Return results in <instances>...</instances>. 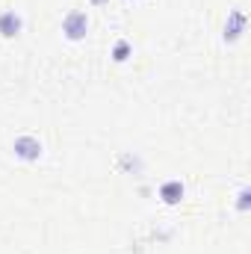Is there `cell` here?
<instances>
[{
	"label": "cell",
	"mask_w": 251,
	"mask_h": 254,
	"mask_svg": "<svg viewBox=\"0 0 251 254\" xmlns=\"http://www.w3.org/2000/svg\"><path fill=\"white\" fill-rule=\"evenodd\" d=\"M63 33L68 42H83L86 33H89V18L86 12H68L63 21Z\"/></svg>",
	"instance_id": "1"
},
{
	"label": "cell",
	"mask_w": 251,
	"mask_h": 254,
	"mask_svg": "<svg viewBox=\"0 0 251 254\" xmlns=\"http://www.w3.org/2000/svg\"><path fill=\"white\" fill-rule=\"evenodd\" d=\"M12 148H15V157L24 160V163H36L42 157V142L33 139V136H18Z\"/></svg>",
	"instance_id": "2"
},
{
	"label": "cell",
	"mask_w": 251,
	"mask_h": 254,
	"mask_svg": "<svg viewBox=\"0 0 251 254\" xmlns=\"http://www.w3.org/2000/svg\"><path fill=\"white\" fill-rule=\"evenodd\" d=\"M246 30V15L243 12H231L228 15V24H225V42H237Z\"/></svg>",
	"instance_id": "3"
},
{
	"label": "cell",
	"mask_w": 251,
	"mask_h": 254,
	"mask_svg": "<svg viewBox=\"0 0 251 254\" xmlns=\"http://www.w3.org/2000/svg\"><path fill=\"white\" fill-rule=\"evenodd\" d=\"M21 33V18L15 12H3L0 15V36L3 39H15Z\"/></svg>",
	"instance_id": "4"
},
{
	"label": "cell",
	"mask_w": 251,
	"mask_h": 254,
	"mask_svg": "<svg viewBox=\"0 0 251 254\" xmlns=\"http://www.w3.org/2000/svg\"><path fill=\"white\" fill-rule=\"evenodd\" d=\"M160 198L166 201V204H181V198H184V184L181 181H169V184H163L160 187Z\"/></svg>",
	"instance_id": "5"
},
{
	"label": "cell",
	"mask_w": 251,
	"mask_h": 254,
	"mask_svg": "<svg viewBox=\"0 0 251 254\" xmlns=\"http://www.w3.org/2000/svg\"><path fill=\"white\" fill-rule=\"evenodd\" d=\"M127 57H130V42H125V39L116 42V48H113V60H116V63H125Z\"/></svg>",
	"instance_id": "6"
},
{
	"label": "cell",
	"mask_w": 251,
	"mask_h": 254,
	"mask_svg": "<svg viewBox=\"0 0 251 254\" xmlns=\"http://www.w3.org/2000/svg\"><path fill=\"white\" fill-rule=\"evenodd\" d=\"M249 198H251V192H249V190H243V192H240V201H237V207H240V210H243V213H246V210H249V204H251Z\"/></svg>",
	"instance_id": "7"
},
{
	"label": "cell",
	"mask_w": 251,
	"mask_h": 254,
	"mask_svg": "<svg viewBox=\"0 0 251 254\" xmlns=\"http://www.w3.org/2000/svg\"><path fill=\"white\" fill-rule=\"evenodd\" d=\"M92 3H107V0H92Z\"/></svg>",
	"instance_id": "8"
}]
</instances>
